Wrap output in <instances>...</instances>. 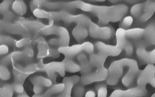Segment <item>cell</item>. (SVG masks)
Masks as SVG:
<instances>
[{
  "label": "cell",
  "instance_id": "6da1fadb",
  "mask_svg": "<svg viewBox=\"0 0 155 97\" xmlns=\"http://www.w3.org/2000/svg\"><path fill=\"white\" fill-rule=\"evenodd\" d=\"M128 7L125 4L106 6L93 5L91 12L98 18V24L103 26L110 22L121 21L127 13Z\"/></svg>",
  "mask_w": 155,
  "mask_h": 97
},
{
  "label": "cell",
  "instance_id": "7a4b0ae2",
  "mask_svg": "<svg viewBox=\"0 0 155 97\" xmlns=\"http://www.w3.org/2000/svg\"><path fill=\"white\" fill-rule=\"evenodd\" d=\"M51 22L48 25H45L40 34L44 36L55 34L58 36L57 38H53L48 42L52 47L58 48L69 46L70 36L68 29L63 26L54 25L53 22Z\"/></svg>",
  "mask_w": 155,
  "mask_h": 97
},
{
  "label": "cell",
  "instance_id": "3957f363",
  "mask_svg": "<svg viewBox=\"0 0 155 97\" xmlns=\"http://www.w3.org/2000/svg\"><path fill=\"white\" fill-rule=\"evenodd\" d=\"M126 30L119 28L116 31L115 36L116 44L115 45H110L103 42L97 41L94 44L96 49L98 52L107 57H116L119 56L123 50L127 39L125 36Z\"/></svg>",
  "mask_w": 155,
  "mask_h": 97
},
{
  "label": "cell",
  "instance_id": "277c9868",
  "mask_svg": "<svg viewBox=\"0 0 155 97\" xmlns=\"http://www.w3.org/2000/svg\"><path fill=\"white\" fill-rule=\"evenodd\" d=\"M34 52L30 46L25 47L22 51L12 52L4 56L1 60V64L14 65L21 62H29L34 57Z\"/></svg>",
  "mask_w": 155,
  "mask_h": 97
},
{
  "label": "cell",
  "instance_id": "5b68a950",
  "mask_svg": "<svg viewBox=\"0 0 155 97\" xmlns=\"http://www.w3.org/2000/svg\"><path fill=\"white\" fill-rule=\"evenodd\" d=\"M95 48L94 44L91 42L87 41L73 46L60 47L58 48V50L60 54L65 56V57L73 59L83 52L91 55L93 54Z\"/></svg>",
  "mask_w": 155,
  "mask_h": 97
},
{
  "label": "cell",
  "instance_id": "8992f818",
  "mask_svg": "<svg viewBox=\"0 0 155 97\" xmlns=\"http://www.w3.org/2000/svg\"><path fill=\"white\" fill-rule=\"evenodd\" d=\"M130 58H123L113 62L108 69V74L106 82L107 85H115L123 74L124 69L129 64Z\"/></svg>",
  "mask_w": 155,
  "mask_h": 97
},
{
  "label": "cell",
  "instance_id": "52a82bcc",
  "mask_svg": "<svg viewBox=\"0 0 155 97\" xmlns=\"http://www.w3.org/2000/svg\"><path fill=\"white\" fill-rule=\"evenodd\" d=\"M37 71L38 70L36 62H29L25 65L18 63L13 65V74L15 82L23 85L27 78Z\"/></svg>",
  "mask_w": 155,
  "mask_h": 97
},
{
  "label": "cell",
  "instance_id": "ba28073f",
  "mask_svg": "<svg viewBox=\"0 0 155 97\" xmlns=\"http://www.w3.org/2000/svg\"><path fill=\"white\" fill-rule=\"evenodd\" d=\"M89 35L95 39L107 40L111 39L115 35L116 31L111 26H101L90 21L88 25Z\"/></svg>",
  "mask_w": 155,
  "mask_h": 97
},
{
  "label": "cell",
  "instance_id": "9c48e42d",
  "mask_svg": "<svg viewBox=\"0 0 155 97\" xmlns=\"http://www.w3.org/2000/svg\"><path fill=\"white\" fill-rule=\"evenodd\" d=\"M136 46V54L140 61L143 63L148 64H155V48L151 51L146 50V47L148 44L143 39L134 40Z\"/></svg>",
  "mask_w": 155,
  "mask_h": 97
},
{
  "label": "cell",
  "instance_id": "30bf717a",
  "mask_svg": "<svg viewBox=\"0 0 155 97\" xmlns=\"http://www.w3.org/2000/svg\"><path fill=\"white\" fill-rule=\"evenodd\" d=\"M137 85L146 87L149 84L155 88V65L148 64L140 72L138 73L137 80Z\"/></svg>",
  "mask_w": 155,
  "mask_h": 97
},
{
  "label": "cell",
  "instance_id": "8fae6325",
  "mask_svg": "<svg viewBox=\"0 0 155 97\" xmlns=\"http://www.w3.org/2000/svg\"><path fill=\"white\" fill-rule=\"evenodd\" d=\"M108 74V69L105 67L100 69H96L89 74L81 75L80 83L85 86L94 82L106 81L107 78Z\"/></svg>",
  "mask_w": 155,
  "mask_h": 97
},
{
  "label": "cell",
  "instance_id": "7c38bea8",
  "mask_svg": "<svg viewBox=\"0 0 155 97\" xmlns=\"http://www.w3.org/2000/svg\"><path fill=\"white\" fill-rule=\"evenodd\" d=\"M44 71L45 72L48 77L55 83L58 74L62 77H65L66 70L62 61H53L45 64Z\"/></svg>",
  "mask_w": 155,
  "mask_h": 97
},
{
  "label": "cell",
  "instance_id": "4fadbf2b",
  "mask_svg": "<svg viewBox=\"0 0 155 97\" xmlns=\"http://www.w3.org/2000/svg\"><path fill=\"white\" fill-rule=\"evenodd\" d=\"M15 22L22 26L30 35L40 34V32L46 25L40 21L30 20L24 18H18Z\"/></svg>",
  "mask_w": 155,
  "mask_h": 97
},
{
  "label": "cell",
  "instance_id": "5bb4252c",
  "mask_svg": "<svg viewBox=\"0 0 155 97\" xmlns=\"http://www.w3.org/2000/svg\"><path fill=\"white\" fill-rule=\"evenodd\" d=\"M146 87L137 85L127 90L116 89L111 93L110 97H141L147 94Z\"/></svg>",
  "mask_w": 155,
  "mask_h": 97
},
{
  "label": "cell",
  "instance_id": "9a60e30c",
  "mask_svg": "<svg viewBox=\"0 0 155 97\" xmlns=\"http://www.w3.org/2000/svg\"><path fill=\"white\" fill-rule=\"evenodd\" d=\"M1 31L6 33L20 35L23 37L30 36L29 33L18 23L8 22L3 20H1Z\"/></svg>",
  "mask_w": 155,
  "mask_h": 97
},
{
  "label": "cell",
  "instance_id": "2e32d148",
  "mask_svg": "<svg viewBox=\"0 0 155 97\" xmlns=\"http://www.w3.org/2000/svg\"><path fill=\"white\" fill-rule=\"evenodd\" d=\"M30 80L33 85V92L36 95L42 93L44 88L51 87L53 83L48 78L42 75L32 76L30 78Z\"/></svg>",
  "mask_w": 155,
  "mask_h": 97
},
{
  "label": "cell",
  "instance_id": "e0dca14e",
  "mask_svg": "<svg viewBox=\"0 0 155 97\" xmlns=\"http://www.w3.org/2000/svg\"><path fill=\"white\" fill-rule=\"evenodd\" d=\"M80 80L81 77L77 75L64 77L62 82L65 85V88L64 90L56 97H72L71 95L74 87L78 83H80Z\"/></svg>",
  "mask_w": 155,
  "mask_h": 97
},
{
  "label": "cell",
  "instance_id": "ac0fdd59",
  "mask_svg": "<svg viewBox=\"0 0 155 97\" xmlns=\"http://www.w3.org/2000/svg\"><path fill=\"white\" fill-rule=\"evenodd\" d=\"M143 29V40L148 45L155 46V20L149 21Z\"/></svg>",
  "mask_w": 155,
  "mask_h": 97
},
{
  "label": "cell",
  "instance_id": "d6986e66",
  "mask_svg": "<svg viewBox=\"0 0 155 97\" xmlns=\"http://www.w3.org/2000/svg\"><path fill=\"white\" fill-rule=\"evenodd\" d=\"M36 44L38 50L37 58L38 59H43L45 57H49L51 46L44 38L42 37L38 38L36 40Z\"/></svg>",
  "mask_w": 155,
  "mask_h": 97
},
{
  "label": "cell",
  "instance_id": "ffe728a7",
  "mask_svg": "<svg viewBox=\"0 0 155 97\" xmlns=\"http://www.w3.org/2000/svg\"><path fill=\"white\" fill-rule=\"evenodd\" d=\"M77 59L81 67V75L87 74L93 71L94 68L90 62V58L88 57L87 54L85 52L80 54Z\"/></svg>",
  "mask_w": 155,
  "mask_h": 97
},
{
  "label": "cell",
  "instance_id": "44dd1931",
  "mask_svg": "<svg viewBox=\"0 0 155 97\" xmlns=\"http://www.w3.org/2000/svg\"><path fill=\"white\" fill-rule=\"evenodd\" d=\"M65 88L64 83H60L55 84L52 87L48 88V89L43 93H41L38 95L34 94L32 97H53L54 95H59Z\"/></svg>",
  "mask_w": 155,
  "mask_h": 97
},
{
  "label": "cell",
  "instance_id": "7402d4cb",
  "mask_svg": "<svg viewBox=\"0 0 155 97\" xmlns=\"http://www.w3.org/2000/svg\"><path fill=\"white\" fill-rule=\"evenodd\" d=\"M72 34L77 41L81 42L87 37L89 32L86 26L82 24H77L74 28Z\"/></svg>",
  "mask_w": 155,
  "mask_h": 97
},
{
  "label": "cell",
  "instance_id": "603a6c76",
  "mask_svg": "<svg viewBox=\"0 0 155 97\" xmlns=\"http://www.w3.org/2000/svg\"><path fill=\"white\" fill-rule=\"evenodd\" d=\"M107 84L103 81L96 84V90L97 93V97H107ZM85 97H96V93L93 90H89L86 92Z\"/></svg>",
  "mask_w": 155,
  "mask_h": 97
},
{
  "label": "cell",
  "instance_id": "cb8c5ba5",
  "mask_svg": "<svg viewBox=\"0 0 155 97\" xmlns=\"http://www.w3.org/2000/svg\"><path fill=\"white\" fill-rule=\"evenodd\" d=\"M107 57L98 52L96 54H93L90 56V60L94 69H100L104 67V64Z\"/></svg>",
  "mask_w": 155,
  "mask_h": 97
},
{
  "label": "cell",
  "instance_id": "d4e9b609",
  "mask_svg": "<svg viewBox=\"0 0 155 97\" xmlns=\"http://www.w3.org/2000/svg\"><path fill=\"white\" fill-rule=\"evenodd\" d=\"M62 62L63 64H64L66 71L70 73H76L81 71V67L80 64L75 61L73 59L65 57Z\"/></svg>",
  "mask_w": 155,
  "mask_h": 97
},
{
  "label": "cell",
  "instance_id": "484cf974",
  "mask_svg": "<svg viewBox=\"0 0 155 97\" xmlns=\"http://www.w3.org/2000/svg\"><path fill=\"white\" fill-rule=\"evenodd\" d=\"M144 29L142 28H135L126 30L125 36L126 39L136 40L143 37Z\"/></svg>",
  "mask_w": 155,
  "mask_h": 97
},
{
  "label": "cell",
  "instance_id": "4316f807",
  "mask_svg": "<svg viewBox=\"0 0 155 97\" xmlns=\"http://www.w3.org/2000/svg\"><path fill=\"white\" fill-rule=\"evenodd\" d=\"M13 11L20 16L25 14L27 11V6L23 1H15L12 4Z\"/></svg>",
  "mask_w": 155,
  "mask_h": 97
},
{
  "label": "cell",
  "instance_id": "83f0119b",
  "mask_svg": "<svg viewBox=\"0 0 155 97\" xmlns=\"http://www.w3.org/2000/svg\"><path fill=\"white\" fill-rule=\"evenodd\" d=\"M14 92L12 84H4L1 86L0 97H13Z\"/></svg>",
  "mask_w": 155,
  "mask_h": 97
},
{
  "label": "cell",
  "instance_id": "f1b7e54d",
  "mask_svg": "<svg viewBox=\"0 0 155 97\" xmlns=\"http://www.w3.org/2000/svg\"><path fill=\"white\" fill-rule=\"evenodd\" d=\"M143 3L134 4L130 9V13L133 18H139L143 12Z\"/></svg>",
  "mask_w": 155,
  "mask_h": 97
},
{
  "label": "cell",
  "instance_id": "f546056e",
  "mask_svg": "<svg viewBox=\"0 0 155 97\" xmlns=\"http://www.w3.org/2000/svg\"><path fill=\"white\" fill-rule=\"evenodd\" d=\"M86 89L84 85L78 83L74 87L73 89V97H84L85 95Z\"/></svg>",
  "mask_w": 155,
  "mask_h": 97
},
{
  "label": "cell",
  "instance_id": "4dcf8cb0",
  "mask_svg": "<svg viewBox=\"0 0 155 97\" xmlns=\"http://www.w3.org/2000/svg\"><path fill=\"white\" fill-rule=\"evenodd\" d=\"M32 39L31 38L30 36H23L22 39L17 40L15 45L17 48H24L30 46V44L32 43Z\"/></svg>",
  "mask_w": 155,
  "mask_h": 97
},
{
  "label": "cell",
  "instance_id": "1f68e13d",
  "mask_svg": "<svg viewBox=\"0 0 155 97\" xmlns=\"http://www.w3.org/2000/svg\"><path fill=\"white\" fill-rule=\"evenodd\" d=\"M155 12V1H147L143 2V13L153 15Z\"/></svg>",
  "mask_w": 155,
  "mask_h": 97
},
{
  "label": "cell",
  "instance_id": "d6a6232c",
  "mask_svg": "<svg viewBox=\"0 0 155 97\" xmlns=\"http://www.w3.org/2000/svg\"><path fill=\"white\" fill-rule=\"evenodd\" d=\"M33 14L36 18L40 19H50L51 11L42 9H37L33 11Z\"/></svg>",
  "mask_w": 155,
  "mask_h": 97
},
{
  "label": "cell",
  "instance_id": "836d02e7",
  "mask_svg": "<svg viewBox=\"0 0 155 97\" xmlns=\"http://www.w3.org/2000/svg\"><path fill=\"white\" fill-rule=\"evenodd\" d=\"M11 77V73L6 65L1 64L0 66V78L3 81H7Z\"/></svg>",
  "mask_w": 155,
  "mask_h": 97
},
{
  "label": "cell",
  "instance_id": "e575fe53",
  "mask_svg": "<svg viewBox=\"0 0 155 97\" xmlns=\"http://www.w3.org/2000/svg\"><path fill=\"white\" fill-rule=\"evenodd\" d=\"M16 40L11 36L6 34H1L0 42L1 44H5L8 46H13L15 44Z\"/></svg>",
  "mask_w": 155,
  "mask_h": 97
},
{
  "label": "cell",
  "instance_id": "d590c367",
  "mask_svg": "<svg viewBox=\"0 0 155 97\" xmlns=\"http://www.w3.org/2000/svg\"><path fill=\"white\" fill-rule=\"evenodd\" d=\"M134 18L131 16H125L122 19L119 24L120 28H123L126 30V29L129 28L133 23Z\"/></svg>",
  "mask_w": 155,
  "mask_h": 97
},
{
  "label": "cell",
  "instance_id": "8d00e7d4",
  "mask_svg": "<svg viewBox=\"0 0 155 97\" xmlns=\"http://www.w3.org/2000/svg\"><path fill=\"white\" fill-rule=\"evenodd\" d=\"M125 54L127 57H131L134 53V46L131 42L127 40L123 49Z\"/></svg>",
  "mask_w": 155,
  "mask_h": 97
},
{
  "label": "cell",
  "instance_id": "74e56055",
  "mask_svg": "<svg viewBox=\"0 0 155 97\" xmlns=\"http://www.w3.org/2000/svg\"><path fill=\"white\" fill-rule=\"evenodd\" d=\"M13 1H4L0 4V12L1 14L6 12L8 10L9 7L12 5Z\"/></svg>",
  "mask_w": 155,
  "mask_h": 97
},
{
  "label": "cell",
  "instance_id": "f35d334b",
  "mask_svg": "<svg viewBox=\"0 0 155 97\" xmlns=\"http://www.w3.org/2000/svg\"><path fill=\"white\" fill-rule=\"evenodd\" d=\"M12 86L13 88V90L15 93H18V95L23 93L24 91V88L23 84L18 83L14 81L13 83H12Z\"/></svg>",
  "mask_w": 155,
  "mask_h": 97
},
{
  "label": "cell",
  "instance_id": "ab89813d",
  "mask_svg": "<svg viewBox=\"0 0 155 97\" xmlns=\"http://www.w3.org/2000/svg\"><path fill=\"white\" fill-rule=\"evenodd\" d=\"M1 15L3 18V19H1V20H4V21H8V22H12L14 19H15L14 13L10 11L9 10H8L6 12L3 13L1 14Z\"/></svg>",
  "mask_w": 155,
  "mask_h": 97
},
{
  "label": "cell",
  "instance_id": "60d3db41",
  "mask_svg": "<svg viewBox=\"0 0 155 97\" xmlns=\"http://www.w3.org/2000/svg\"><path fill=\"white\" fill-rule=\"evenodd\" d=\"M43 1H32L30 2V9L32 12L37 9L42 8Z\"/></svg>",
  "mask_w": 155,
  "mask_h": 97
},
{
  "label": "cell",
  "instance_id": "b9f144b4",
  "mask_svg": "<svg viewBox=\"0 0 155 97\" xmlns=\"http://www.w3.org/2000/svg\"><path fill=\"white\" fill-rule=\"evenodd\" d=\"M60 53L58 50V48L51 46L50 50V54L49 57H53V58H58L60 57Z\"/></svg>",
  "mask_w": 155,
  "mask_h": 97
},
{
  "label": "cell",
  "instance_id": "7bdbcfd3",
  "mask_svg": "<svg viewBox=\"0 0 155 97\" xmlns=\"http://www.w3.org/2000/svg\"><path fill=\"white\" fill-rule=\"evenodd\" d=\"M8 51H9L8 46H6L5 44H1V46H0L1 56L6 55V54H8Z\"/></svg>",
  "mask_w": 155,
  "mask_h": 97
},
{
  "label": "cell",
  "instance_id": "ee69618b",
  "mask_svg": "<svg viewBox=\"0 0 155 97\" xmlns=\"http://www.w3.org/2000/svg\"><path fill=\"white\" fill-rule=\"evenodd\" d=\"M16 97H31L28 95V93H26L25 91H24L23 93H21V94H19Z\"/></svg>",
  "mask_w": 155,
  "mask_h": 97
},
{
  "label": "cell",
  "instance_id": "f6af8a7d",
  "mask_svg": "<svg viewBox=\"0 0 155 97\" xmlns=\"http://www.w3.org/2000/svg\"><path fill=\"white\" fill-rule=\"evenodd\" d=\"M151 97H155V93H153V95H151Z\"/></svg>",
  "mask_w": 155,
  "mask_h": 97
},
{
  "label": "cell",
  "instance_id": "bcb514c9",
  "mask_svg": "<svg viewBox=\"0 0 155 97\" xmlns=\"http://www.w3.org/2000/svg\"><path fill=\"white\" fill-rule=\"evenodd\" d=\"M56 97V96H55V97Z\"/></svg>",
  "mask_w": 155,
  "mask_h": 97
}]
</instances>
